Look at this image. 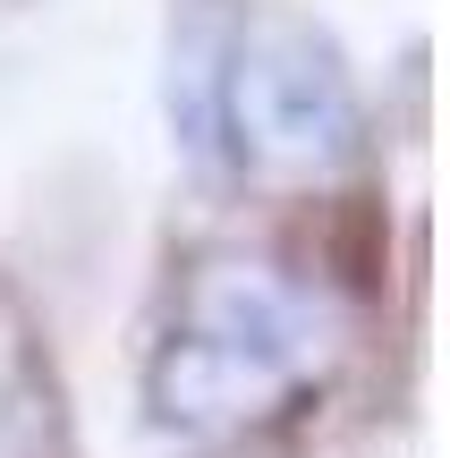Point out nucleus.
Listing matches in <instances>:
<instances>
[{
  "mask_svg": "<svg viewBox=\"0 0 450 458\" xmlns=\"http://www.w3.org/2000/svg\"><path fill=\"white\" fill-rule=\"evenodd\" d=\"M230 111L238 136L272 162H332L357 136V94L340 77L332 43L298 26V17H264V26L238 43L230 68Z\"/></svg>",
  "mask_w": 450,
  "mask_h": 458,
  "instance_id": "2",
  "label": "nucleus"
},
{
  "mask_svg": "<svg viewBox=\"0 0 450 458\" xmlns=\"http://www.w3.org/2000/svg\"><path fill=\"white\" fill-rule=\"evenodd\" d=\"M315 365V323L272 272L221 263L196 280L179 331L153 357V416L170 433H238L272 416Z\"/></svg>",
  "mask_w": 450,
  "mask_h": 458,
  "instance_id": "1",
  "label": "nucleus"
}]
</instances>
